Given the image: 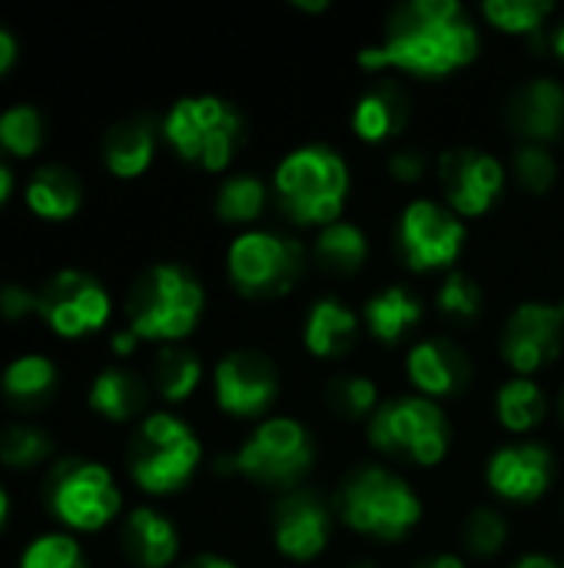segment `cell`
Returning <instances> with one entry per match:
<instances>
[{
  "mask_svg": "<svg viewBox=\"0 0 564 568\" xmlns=\"http://www.w3.org/2000/svg\"><path fill=\"white\" fill-rule=\"evenodd\" d=\"M479 57V30L455 0H412L396 10L382 43L359 50L369 73L402 70L412 77H449Z\"/></svg>",
  "mask_w": 564,
  "mask_h": 568,
  "instance_id": "6da1fadb",
  "label": "cell"
},
{
  "mask_svg": "<svg viewBox=\"0 0 564 568\" xmlns=\"http://www.w3.org/2000/svg\"><path fill=\"white\" fill-rule=\"evenodd\" d=\"M273 186L293 223L329 226L339 223V213L349 200V166L332 146L309 143L283 156Z\"/></svg>",
  "mask_w": 564,
  "mask_h": 568,
  "instance_id": "7a4b0ae2",
  "label": "cell"
},
{
  "mask_svg": "<svg viewBox=\"0 0 564 568\" xmlns=\"http://www.w3.org/2000/svg\"><path fill=\"white\" fill-rule=\"evenodd\" d=\"M203 306H206L203 286L186 266L180 263L150 266L133 283L126 300L130 333L136 339H153V343L186 339L196 329Z\"/></svg>",
  "mask_w": 564,
  "mask_h": 568,
  "instance_id": "3957f363",
  "label": "cell"
},
{
  "mask_svg": "<svg viewBox=\"0 0 564 568\" xmlns=\"http://www.w3.org/2000/svg\"><path fill=\"white\" fill-rule=\"evenodd\" d=\"M339 516L359 536L396 542L419 526L422 503L402 476L382 466H362L342 483Z\"/></svg>",
  "mask_w": 564,
  "mask_h": 568,
  "instance_id": "277c9868",
  "label": "cell"
},
{
  "mask_svg": "<svg viewBox=\"0 0 564 568\" xmlns=\"http://www.w3.org/2000/svg\"><path fill=\"white\" fill-rule=\"evenodd\" d=\"M163 136L180 160L216 173L226 170L243 146V116L223 97H183L170 106L163 120Z\"/></svg>",
  "mask_w": 564,
  "mask_h": 568,
  "instance_id": "5b68a950",
  "label": "cell"
},
{
  "mask_svg": "<svg viewBox=\"0 0 564 568\" xmlns=\"http://www.w3.org/2000/svg\"><path fill=\"white\" fill-rule=\"evenodd\" d=\"M203 459L196 433L173 413H153L140 423L130 443V476L143 493L166 496L183 489Z\"/></svg>",
  "mask_w": 564,
  "mask_h": 568,
  "instance_id": "8992f818",
  "label": "cell"
},
{
  "mask_svg": "<svg viewBox=\"0 0 564 568\" xmlns=\"http://www.w3.org/2000/svg\"><path fill=\"white\" fill-rule=\"evenodd\" d=\"M369 443L386 456H406L416 466H439L449 453L452 429L432 399L396 396L369 419Z\"/></svg>",
  "mask_w": 564,
  "mask_h": 568,
  "instance_id": "52a82bcc",
  "label": "cell"
},
{
  "mask_svg": "<svg viewBox=\"0 0 564 568\" xmlns=\"http://www.w3.org/2000/svg\"><path fill=\"white\" fill-rule=\"evenodd\" d=\"M312 459L316 446L309 429L299 419L269 416L239 446V453L233 456V469L259 486L289 489L312 469Z\"/></svg>",
  "mask_w": 564,
  "mask_h": 568,
  "instance_id": "ba28073f",
  "label": "cell"
},
{
  "mask_svg": "<svg viewBox=\"0 0 564 568\" xmlns=\"http://www.w3.org/2000/svg\"><path fill=\"white\" fill-rule=\"evenodd\" d=\"M43 499L50 513L76 532H96L116 519L123 496L106 466L86 459H63L43 483Z\"/></svg>",
  "mask_w": 564,
  "mask_h": 568,
  "instance_id": "9c48e42d",
  "label": "cell"
},
{
  "mask_svg": "<svg viewBox=\"0 0 564 568\" xmlns=\"http://www.w3.org/2000/svg\"><path fill=\"white\" fill-rule=\"evenodd\" d=\"M302 263H306L302 246L273 230L239 233L226 253V270H229L233 286L253 300L289 293L302 273Z\"/></svg>",
  "mask_w": 564,
  "mask_h": 568,
  "instance_id": "30bf717a",
  "label": "cell"
},
{
  "mask_svg": "<svg viewBox=\"0 0 564 568\" xmlns=\"http://www.w3.org/2000/svg\"><path fill=\"white\" fill-rule=\"evenodd\" d=\"M399 243L412 270H442L462 256L465 223L435 200H412L399 220Z\"/></svg>",
  "mask_w": 564,
  "mask_h": 568,
  "instance_id": "8fae6325",
  "label": "cell"
},
{
  "mask_svg": "<svg viewBox=\"0 0 564 568\" xmlns=\"http://www.w3.org/2000/svg\"><path fill=\"white\" fill-rule=\"evenodd\" d=\"M37 293H40L37 313L50 323L53 333L66 339L103 329L113 310L110 293L90 273H80V270H60Z\"/></svg>",
  "mask_w": 564,
  "mask_h": 568,
  "instance_id": "7c38bea8",
  "label": "cell"
},
{
  "mask_svg": "<svg viewBox=\"0 0 564 568\" xmlns=\"http://www.w3.org/2000/svg\"><path fill=\"white\" fill-rule=\"evenodd\" d=\"M439 180L452 213L485 216L505 190V166L489 150L459 146L439 160Z\"/></svg>",
  "mask_w": 564,
  "mask_h": 568,
  "instance_id": "4fadbf2b",
  "label": "cell"
},
{
  "mask_svg": "<svg viewBox=\"0 0 564 568\" xmlns=\"http://www.w3.org/2000/svg\"><path fill=\"white\" fill-rule=\"evenodd\" d=\"M216 406L236 419L263 416L279 396V373L269 356L256 349H233L213 373Z\"/></svg>",
  "mask_w": 564,
  "mask_h": 568,
  "instance_id": "5bb4252c",
  "label": "cell"
},
{
  "mask_svg": "<svg viewBox=\"0 0 564 568\" xmlns=\"http://www.w3.org/2000/svg\"><path fill=\"white\" fill-rule=\"evenodd\" d=\"M564 349L562 303H522L502 333V356L519 376L552 366Z\"/></svg>",
  "mask_w": 564,
  "mask_h": 568,
  "instance_id": "9a60e30c",
  "label": "cell"
},
{
  "mask_svg": "<svg viewBox=\"0 0 564 568\" xmlns=\"http://www.w3.org/2000/svg\"><path fill=\"white\" fill-rule=\"evenodd\" d=\"M489 489L505 503H539L555 479V456L542 443H515L492 453L485 466Z\"/></svg>",
  "mask_w": 564,
  "mask_h": 568,
  "instance_id": "2e32d148",
  "label": "cell"
},
{
  "mask_svg": "<svg viewBox=\"0 0 564 568\" xmlns=\"http://www.w3.org/2000/svg\"><path fill=\"white\" fill-rule=\"evenodd\" d=\"M329 509L319 496L296 489L289 493L273 516V539L276 549L293 559V562H312L316 556H322V549L329 546Z\"/></svg>",
  "mask_w": 564,
  "mask_h": 568,
  "instance_id": "e0dca14e",
  "label": "cell"
},
{
  "mask_svg": "<svg viewBox=\"0 0 564 568\" xmlns=\"http://www.w3.org/2000/svg\"><path fill=\"white\" fill-rule=\"evenodd\" d=\"M406 369L412 386L429 399H445L465 389L469 376H472V363L469 356L449 343V339H422L419 346L409 349L406 356Z\"/></svg>",
  "mask_w": 564,
  "mask_h": 568,
  "instance_id": "ac0fdd59",
  "label": "cell"
},
{
  "mask_svg": "<svg viewBox=\"0 0 564 568\" xmlns=\"http://www.w3.org/2000/svg\"><path fill=\"white\" fill-rule=\"evenodd\" d=\"M509 120L525 143L548 146L564 133V87L552 77L529 80L509 106Z\"/></svg>",
  "mask_w": 564,
  "mask_h": 568,
  "instance_id": "d6986e66",
  "label": "cell"
},
{
  "mask_svg": "<svg viewBox=\"0 0 564 568\" xmlns=\"http://www.w3.org/2000/svg\"><path fill=\"white\" fill-rule=\"evenodd\" d=\"M123 552L130 556V562L140 568H166L176 552H180V536H176V526L150 509V506H140L126 516V526H123Z\"/></svg>",
  "mask_w": 564,
  "mask_h": 568,
  "instance_id": "ffe728a7",
  "label": "cell"
},
{
  "mask_svg": "<svg viewBox=\"0 0 564 568\" xmlns=\"http://www.w3.org/2000/svg\"><path fill=\"white\" fill-rule=\"evenodd\" d=\"M356 339H359V316L346 303L332 296L312 303L302 326V343L316 359H342L346 353H352Z\"/></svg>",
  "mask_w": 564,
  "mask_h": 568,
  "instance_id": "44dd1931",
  "label": "cell"
},
{
  "mask_svg": "<svg viewBox=\"0 0 564 568\" xmlns=\"http://www.w3.org/2000/svg\"><path fill=\"white\" fill-rule=\"evenodd\" d=\"M153 153H156V130L146 116L120 120L103 136V163L110 173L123 180L140 176L153 163Z\"/></svg>",
  "mask_w": 564,
  "mask_h": 568,
  "instance_id": "7402d4cb",
  "label": "cell"
},
{
  "mask_svg": "<svg viewBox=\"0 0 564 568\" xmlns=\"http://www.w3.org/2000/svg\"><path fill=\"white\" fill-rule=\"evenodd\" d=\"M27 206L40 220H70L80 210L83 186L80 176L66 166H40L27 183Z\"/></svg>",
  "mask_w": 564,
  "mask_h": 568,
  "instance_id": "603a6c76",
  "label": "cell"
},
{
  "mask_svg": "<svg viewBox=\"0 0 564 568\" xmlns=\"http://www.w3.org/2000/svg\"><path fill=\"white\" fill-rule=\"evenodd\" d=\"M362 320H366L369 333L379 343L392 346L412 326H419V320H422V300L412 290H406V286H389V290H382L379 296H372L366 303V316Z\"/></svg>",
  "mask_w": 564,
  "mask_h": 568,
  "instance_id": "cb8c5ba5",
  "label": "cell"
},
{
  "mask_svg": "<svg viewBox=\"0 0 564 568\" xmlns=\"http://www.w3.org/2000/svg\"><path fill=\"white\" fill-rule=\"evenodd\" d=\"M0 386H3V396L17 409H40L57 389V366L47 356H37V353L17 356L3 369Z\"/></svg>",
  "mask_w": 564,
  "mask_h": 568,
  "instance_id": "d4e9b609",
  "label": "cell"
},
{
  "mask_svg": "<svg viewBox=\"0 0 564 568\" xmlns=\"http://www.w3.org/2000/svg\"><path fill=\"white\" fill-rule=\"evenodd\" d=\"M406 123V100L396 87H372L359 97L352 110V130L366 143H386L392 140Z\"/></svg>",
  "mask_w": 564,
  "mask_h": 568,
  "instance_id": "484cf974",
  "label": "cell"
},
{
  "mask_svg": "<svg viewBox=\"0 0 564 568\" xmlns=\"http://www.w3.org/2000/svg\"><path fill=\"white\" fill-rule=\"evenodd\" d=\"M90 406L110 423H126L146 406V383L130 369H103L90 386Z\"/></svg>",
  "mask_w": 564,
  "mask_h": 568,
  "instance_id": "4316f807",
  "label": "cell"
},
{
  "mask_svg": "<svg viewBox=\"0 0 564 568\" xmlns=\"http://www.w3.org/2000/svg\"><path fill=\"white\" fill-rule=\"evenodd\" d=\"M548 413V399L545 389L532 379V376H515L509 379L499 396H495V416L509 433H532L535 426H542Z\"/></svg>",
  "mask_w": 564,
  "mask_h": 568,
  "instance_id": "83f0119b",
  "label": "cell"
},
{
  "mask_svg": "<svg viewBox=\"0 0 564 568\" xmlns=\"http://www.w3.org/2000/svg\"><path fill=\"white\" fill-rule=\"evenodd\" d=\"M312 253L329 273L349 276V273H359L362 263L369 260V240L356 223L339 220V223H329V226L319 230V236L312 243Z\"/></svg>",
  "mask_w": 564,
  "mask_h": 568,
  "instance_id": "f1b7e54d",
  "label": "cell"
},
{
  "mask_svg": "<svg viewBox=\"0 0 564 568\" xmlns=\"http://www.w3.org/2000/svg\"><path fill=\"white\" fill-rule=\"evenodd\" d=\"M203 379V363L196 353L183 346H163L153 363V386L166 403H183L186 396L196 393Z\"/></svg>",
  "mask_w": 564,
  "mask_h": 568,
  "instance_id": "f546056e",
  "label": "cell"
},
{
  "mask_svg": "<svg viewBox=\"0 0 564 568\" xmlns=\"http://www.w3.org/2000/svg\"><path fill=\"white\" fill-rule=\"evenodd\" d=\"M266 210V183L253 173L229 176L216 193V216L223 223H256Z\"/></svg>",
  "mask_w": 564,
  "mask_h": 568,
  "instance_id": "4dcf8cb0",
  "label": "cell"
},
{
  "mask_svg": "<svg viewBox=\"0 0 564 568\" xmlns=\"http://www.w3.org/2000/svg\"><path fill=\"white\" fill-rule=\"evenodd\" d=\"M485 20L512 37H535L545 30L555 7L548 0H489L482 7Z\"/></svg>",
  "mask_w": 564,
  "mask_h": 568,
  "instance_id": "1f68e13d",
  "label": "cell"
},
{
  "mask_svg": "<svg viewBox=\"0 0 564 568\" xmlns=\"http://www.w3.org/2000/svg\"><path fill=\"white\" fill-rule=\"evenodd\" d=\"M43 143V116L30 103H17L0 113V146L10 156H33Z\"/></svg>",
  "mask_w": 564,
  "mask_h": 568,
  "instance_id": "d6a6232c",
  "label": "cell"
},
{
  "mask_svg": "<svg viewBox=\"0 0 564 568\" xmlns=\"http://www.w3.org/2000/svg\"><path fill=\"white\" fill-rule=\"evenodd\" d=\"M50 449H53V439L30 423L0 429V463L10 469H30L37 463H43L50 456Z\"/></svg>",
  "mask_w": 564,
  "mask_h": 568,
  "instance_id": "836d02e7",
  "label": "cell"
},
{
  "mask_svg": "<svg viewBox=\"0 0 564 568\" xmlns=\"http://www.w3.org/2000/svg\"><path fill=\"white\" fill-rule=\"evenodd\" d=\"M462 542L472 556L479 559H495L502 556V549L509 546V523L502 513L495 509H472L462 523Z\"/></svg>",
  "mask_w": 564,
  "mask_h": 568,
  "instance_id": "e575fe53",
  "label": "cell"
},
{
  "mask_svg": "<svg viewBox=\"0 0 564 568\" xmlns=\"http://www.w3.org/2000/svg\"><path fill=\"white\" fill-rule=\"evenodd\" d=\"M329 406L346 419H372L379 403V386L366 376H342L329 386Z\"/></svg>",
  "mask_w": 564,
  "mask_h": 568,
  "instance_id": "d590c367",
  "label": "cell"
},
{
  "mask_svg": "<svg viewBox=\"0 0 564 568\" xmlns=\"http://www.w3.org/2000/svg\"><path fill=\"white\" fill-rule=\"evenodd\" d=\"M435 306L442 316L455 323H472L482 313V286L469 273H449L445 283L439 286Z\"/></svg>",
  "mask_w": 564,
  "mask_h": 568,
  "instance_id": "8d00e7d4",
  "label": "cell"
},
{
  "mask_svg": "<svg viewBox=\"0 0 564 568\" xmlns=\"http://www.w3.org/2000/svg\"><path fill=\"white\" fill-rule=\"evenodd\" d=\"M512 166H515L519 183L529 193H548L555 186V180H558V163H555L552 150L548 146H539V143H522L515 150Z\"/></svg>",
  "mask_w": 564,
  "mask_h": 568,
  "instance_id": "74e56055",
  "label": "cell"
},
{
  "mask_svg": "<svg viewBox=\"0 0 564 568\" xmlns=\"http://www.w3.org/2000/svg\"><path fill=\"white\" fill-rule=\"evenodd\" d=\"M20 568H86L83 552L76 546V539L70 536H40L27 546Z\"/></svg>",
  "mask_w": 564,
  "mask_h": 568,
  "instance_id": "f35d334b",
  "label": "cell"
},
{
  "mask_svg": "<svg viewBox=\"0 0 564 568\" xmlns=\"http://www.w3.org/2000/svg\"><path fill=\"white\" fill-rule=\"evenodd\" d=\"M37 306H40V293H37V290L20 286V283L0 286V316H3V320L17 323V320L37 313Z\"/></svg>",
  "mask_w": 564,
  "mask_h": 568,
  "instance_id": "ab89813d",
  "label": "cell"
},
{
  "mask_svg": "<svg viewBox=\"0 0 564 568\" xmlns=\"http://www.w3.org/2000/svg\"><path fill=\"white\" fill-rule=\"evenodd\" d=\"M425 170H429V160H425V153L416 150V146H402V150H396V153L389 156V173H392L399 183H419V180L425 176Z\"/></svg>",
  "mask_w": 564,
  "mask_h": 568,
  "instance_id": "60d3db41",
  "label": "cell"
},
{
  "mask_svg": "<svg viewBox=\"0 0 564 568\" xmlns=\"http://www.w3.org/2000/svg\"><path fill=\"white\" fill-rule=\"evenodd\" d=\"M13 63H17V37H13L7 27H0V77H3Z\"/></svg>",
  "mask_w": 564,
  "mask_h": 568,
  "instance_id": "b9f144b4",
  "label": "cell"
},
{
  "mask_svg": "<svg viewBox=\"0 0 564 568\" xmlns=\"http://www.w3.org/2000/svg\"><path fill=\"white\" fill-rule=\"evenodd\" d=\"M512 568H562V562H555V559L545 556V552H529V556L515 559Z\"/></svg>",
  "mask_w": 564,
  "mask_h": 568,
  "instance_id": "7bdbcfd3",
  "label": "cell"
},
{
  "mask_svg": "<svg viewBox=\"0 0 564 568\" xmlns=\"http://www.w3.org/2000/svg\"><path fill=\"white\" fill-rule=\"evenodd\" d=\"M10 190H13V170H10V163L3 160V153H0V206H3V200L10 196Z\"/></svg>",
  "mask_w": 564,
  "mask_h": 568,
  "instance_id": "ee69618b",
  "label": "cell"
},
{
  "mask_svg": "<svg viewBox=\"0 0 564 568\" xmlns=\"http://www.w3.org/2000/svg\"><path fill=\"white\" fill-rule=\"evenodd\" d=\"M133 346H136V336L126 329V333H116L113 336V353H120V356H126V353H133Z\"/></svg>",
  "mask_w": 564,
  "mask_h": 568,
  "instance_id": "f6af8a7d",
  "label": "cell"
},
{
  "mask_svg": "<svg viewBox=\"0 0 564 568\" xmlns=\"http://www.w3.org/2000/svg\"><path fill=\"white\" fill-rule=\"evenodd\" d=\"M183 568H236L229 559H219V556H199V559H193L189 566Z\"/></svg>",
  "mask_w": 564,
  "mask_h": 568,
  "instance_id": "bcb514c9",
  "label": "cell"
},
{
  "mask_svg": "<svg viewBox=\"0 0 564 568\" xmlns=\"http://www.w3.org/2000/svg\"><path fill=\"white\" fill-rule=\"evenodd\" d=\"M548 47H552V53H555V57H558V60L564 63V20L558 23V27H555V30H552V37H548Z\"/></svg>",
  "mask_w": 564,
  "mask_h": 568,
  "instance_id": "7dc6e473",
  "label": "cell"
},
{
  "mask_svg": "<svg viewBox=\"0 0 564 568\" xmlns=\"http://www.w3.org/2000/svg\"><path fill=\"white\" fill-rule=\"evenodd\" d=\"M419 568H465V566H462V559H455V556H435L432 562H422Z\"/></svg>",
  "mask_w": 564,
  "mask_h": 568,
  "instance_id": "c3c4849f",
  "label": "cell"
},
{
  "mask_svg": "<svg viewBox=\"0 0 564 568\" xmlns=\"http://www.w3.org/2000/svg\"><path fill=\"white\" fill-rule=\"evenodd\" d=\"M7 516H10V496H7V489L0 486V529L7 526Z\"/></svg>",
  "mask_w": 564,
  "mask_h": 568,
  "instance_id": "681fc988",
  "label": "cell"
},
{
  "mask_svg": "<svg viewBox=\"0 0 564 568\" xmlns=\"http://www.w3.org/2000/svg\"><path fill=\"white\" fill-rule=\"evenodd\" d=\"M293 7H296V10H309V13H322V10H329V3H326V0H322V3H302V0H296Z\"/></svg>",
  "mask_w": 564,
  "mask_h": 568,
  "instance_id": "f907efd6",
  "label": "cell"
},
{
  "mask_svg": "<svg viewBox=\"0 0 564 568\" xmlns=\"http://www.w3.org/2000/svg\"><path fill=\"white\" fill-rule=\"evenodd\" d=\"M352 568H376V566H369V562H359V566H352Z\"/></svg>",
  "mask_w": 564,
  "mask_h": 568,
  "instance_id": "816d5d0a",
  "label": "cell"
},
{
  "mask_svg": "<svg viewBox=\"0 0 564 568\" xmlns=\"http://www.w3.org/2000/svg\"><path fill=\"white\" fill-rule=\"evenodd\" d=\"M562 416H564V396H562Z\"/></svg>",
  "mask_w": 564,
  "mask_h": 568,
  "instance_id": "f5cc1de1",
  "label": "cell"
},
{
  "mask_svg": "<svg viewBox=\"0 0 564 568\" xmlns=\"http://www.w3.org/2000/svg\"><path fill=\"white\" fill-rule=\"evenodd\" d=\"M562 310H564V300H562Z\"/></svg>",
  "mask_w": 564,
  "mask_h": 568,
  "instance_id": "db71d44e",
  "label": "cell"
},
{
  "mask_svg": "<svg viewBox=\"0 0 564 568\" xmlns=\"http://www.w3.org/2000/svg\"><path fill=\"white\" fill-rule=\"evenodd\" d=\"M562 568H564V562H562Z\"/></svg>",
  "mask_w": 564,
  "mask_h": 568,
  "instance_id": "11a10c76",
  "label": "cell"
}]
</instances>
